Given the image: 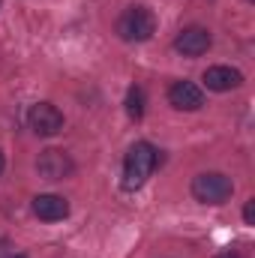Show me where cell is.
Instances as JSON below:
<instances>
[{"label": "cell", "instance_id": "3957f363", "mask_svg": "<svg viewBox=\"0 0 255 258\" xmlns=\"http://www.w3.org/2000/svg\"><path fill=\"white\" fill-rule=\"evenodd\" d=\"M234 192V180L222 171H201L192 177V195L201 204H225Z\"/></svg>", "mask_w": 255, "mask_h": 258}, {"label": "cell", "instance_id": "52a82bcc", "mask_svg": "<svg viewBox=\"0 0 255 258\" xmlns=\"http://www.w3.org/2000/svg\"><path fill=\"white\" fill-rule=\"evenodd\" d=\"M168 102L177 111H198L204 105V90L195 81H174L168 87Z\"/></svg>", "mask_w": 255, "mask_h": 258}, {"label": "cell", "instance_id": "4fadbf2b", "mask_svg": "<svg viewBox=\"0 0 255 258\" xmlns=\"http://www.w3.org/2000/svg\"><path fill=\"white\" fill-rule=\"evenodd\" d=\"M3 168H6V159H3V153H0V174H3Z\"/></svg>", "mask_w": 255, "mask_h": 258}, {"label": "cell", "instance_id": "6da1fadb", "mask_svg": "<svg viewBox=\"0 0 255 258\" xmlns=\"http://www.w3.org/2000/svg\"><path fill=\"white\" fill-rule=\"evenodd\" d=\"M156 165H159V150L150 141H135L123 159V189L126 192L141 189L156 171Z\"/></svg>", "mask_w": 255, "mask_h": 258}, {"label": "cell", "instance_id": "8fae6325", "mask_svg": "<svg viewBox=\"0 0 255 258\" xmlns=\"http://www.w3.org/2000/svg\"><path fill=\"white\" fill-rule=\"evenodd\" d=\"M243 219H246V225H255V198L243 204Z\"/></svg>", "mask_w": 255, "mask_h": 258}, {"label": "cell", "instance_id": "5b68a950", "mask_svg": "<svg viewBox=\"0 0 255 258\" xmlns=\"http://www.w3.org/2000/svg\"><path fill=\"white\" fill-rule=\"evenodd\" d=\"M36 171H39V177H45V180H66V177L75 171V162H72V156H69L66 150L48 147V150L39 153Z\"/></svg>", "mask_w": 255, "mask_h": 258}, {"label": "cell", "instance_id": "7c38bea8", "mask_svg": "<svg viewBox=\"0 0 255 258\" xmlns=\"http://www.w3.org/2000/svg\"><path fill=\"white\" fill-rule=\"evenodd\" d=\"M216 258H243V255H240V252H219Z\"/></svg>", "mask_w": 255, "mask_h": 258}, {"label": "cell", "instance_id": "9a60e30c", "mask_svg": "<svg viewBox=\"0 0 255 258\" xmlns=\"http://www.w3.org/2000/svg\"><path fill=\"white\" fill-rule=\"evenodd\" d=\"M246 3H255V0H246Z\"/></svg>", "mask_w": 255, "mask_h": 258}, {"label": "cell", "instance_id": "277c9868", "mask_svg": "<svg viewBox=\"0 0 255 258\" xmlns=\"http://www.w3.org/2000/svg\"><path fill=\"white\" fill-rule=\"evenodd\" d=\"M27 126L39 138H51V135H57L63 129V111L57 105H51V102H36L27 111Z\"/></svg>", "mask_w": 255, "mask_h": 258}, {"label": "cell", "instance_id": "5bb4252c", "mask_svg": "<svg viewBox=\"0 0 255 258\" xmlns=\"http://www.w3.org/2000/svg\"><path fill=\"white\" fill-rule=\"evenodd\" d=\"M9 258H27V255H9Z\"/></svg>", "mask_w": 255, "mask_h": 258}, {"label": "cell", "instance_id": "7a4b0ae2", "mask_svg": "<svg viewBox=\"0 0 255 258\" xmlns=\"http://www.w3.org/2000/svg\"><path fill=\"white\" fill-rule=\"evenodd\" d=\"M114 27L123 42H147L156 33V15L147 6H126Z\"/></svg>", "mask_w": 255, "mask_h": 258}, {"label": "cell", "instance_id": "8992f818", "mask_svg": "<svg viewBox=\"0 0 255 258\" xmlns=\"http://www.w3.org/2000/svg\"><path fill=\"white\" fill-rule=\"evenodd\" d=\"M210 45H213L210 30H207V27H198V24L183 27V30L174 36V51H180L183 57H201Z\"/></svg>", "mask_w": 255, "mask_h": 258}, {"label": "cell", "instance_id": "9c48e42d", "mask_svg": "<svg viewBox=\"0 0 255 258\" xmlns=\"http://www.w3.org/2000/svg\"><path fill=\"white\" fill-rule=\"evenodd\" d=\"M204 84H207V90L225 93V90L240 87L243 84V75H240V69H231V66H210L204 72Z\"/></svg>", "mask_w": 255, "mask_h": 258}, {"label": "cell", "instance_id": "30bf717a", "mask_svg": "<svg viewBox=\"0 0 255 258\" xmlns=\"http://www.w3.org/2000/svg\"><path fill=\"white\" fill-rule=\"evenodd\" d=\"M126 114L132 120H141L144 117V87H138V84H132L126 93Z\"/></svg>", "mask_w": 255, "mask_h": 258}, {"label": "cell", "instance_id": "ba28073f", "mask_svg": "<svg viewBox=\"0 0 255 258\" xmlns=\"http://www.w3.org/2000/svg\"><path fill=\"white\" fill-rule=\"evenodd\" d=\"M33 213L42 222H60V219L69 216V201H66L63 195H54V192L36 195L33 198Z\"/></svg>", "mask_w": 255, "mask_h": 258}]
</instances>
